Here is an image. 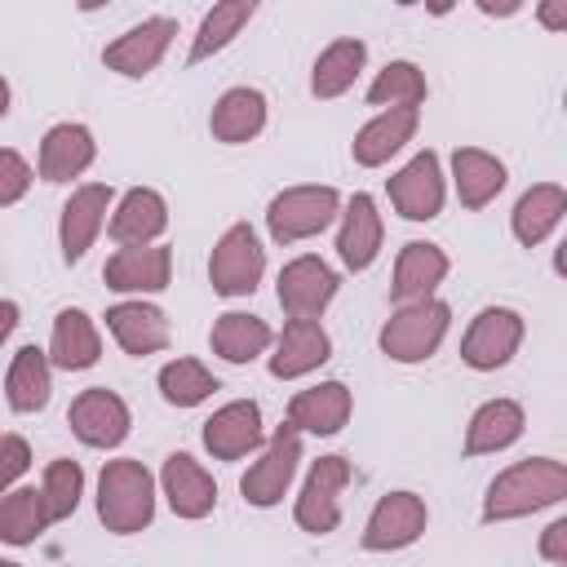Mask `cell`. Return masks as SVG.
Masks as SVG:
<instances>
[{
	"mask_svg": "<svg viewBox=\"0 0 567 567\" xmlns=\"http://www.w3.org/2000/svg\"><path fill=\"white\" fill-rule=\"evenodd\" d=\"M567 501V461L554 456H527L505 465L483 496V523H514L536 509H549Z\"/></svg>",
	"mask_w": 567,
	"mask_h": 567,
	"instance_id": "obj_1",
	"label": "cell"
},
{
	"mask_svg": "<svg viewBox=\"0 0 567 567\" xmlns=\"http://www.w3.org/2000/svg\"><path fill=\"white\" fill-rule=\"evenodd\" d=\"M155 496H159L155 474L133 456H115L102 465L93 501H97V518L111 536H137L155 518Z\"/></svg>",
	"mask_w": 567,
	"mask_h": 567,
	"instance_id": "obj_2",
	"label": "cell"
},
{
	"mask_svg": "<svg viewBox=\"0 0 567 567\" xmlns=\"http://www.w3.org/2000/svg\"><path fill=\"white\" fill-rule=\"evenodd\" d=\"M341 190L337 186H319V182H301V186H284L270 204H266V230L275 244H301L323 235L332 221H341Z\"/></svg>",
	"mask_w": 567,
	"mask_h": 567,
	"instance_id": "obj_3",
	"label": "cell"
},
{
	"mask_svg": "<svg viewBox=\"0 0 567 567\" xmlns=\"http://www.w3.org/2000/svg\"><path fill=\"white\" fill-rule=\"evenodd\" d=\"M447 328H452V306L430 297V301H416V306H394V315L377 332V346L394 363H425V359L439 354Z\"/></svg>",
	"mask_w": 567,
	"mask_h": 567,
	"instance_id": "obj_4",
	"label": "cell"
},
{
	"mask_svg": "<svg viewBox=\"0 0 567 567\" xmlns=\"http://www.w3.org/2000/svg\"><path fill=\"white\" fill-rule=\"evenodd\" d=\"M266 275V248L248 221H230L208 252V284L217 297H252Z\"/></svg>",
	"mask_w": 567,
	"mask_h": 567,
	"instance_id": "obj_5",
	"label": "cell"
},
{
	"mask_svg": "<svg viewBox=\"0 0 567 567\" xmlns=\"http://www.w3.org/2000/svg\"><path fill=\"white\" fill-rule=\"evenodd\" d=\"M350 478H354V465L346 456H337V452L310 461V470L301 478V492L292 501V523L301 532H310V536L337 532V523H341V492L350 487Z\"/></svg>",
	"mask_w": 567,
	"mask_h": 567,
	"instance_id": "obj_6",
	"label": "cell"
},
{
	"mask_svg": "<svg viewBox=\"0 0 567 567\" xmlns=\"http://www.w3.org/2000/svg\"><path fill=\"white\" fill-rule=\"evenodd\" d=\"M297 465H301V430H292V425L284 421V425L266 439L261 456L244 470L239 496H244L248 505H257V509H275V505L288 496V487H292V478H297Z\"/></svg>",
	"mask_w": 567,
	"mask_h": 567,
	"instance_id": "obj_7",
	"label": "cell"
},
{
	"mask_svg": "<svg viewBox=\"0 0 567 567\" xmlns=\"http://www.w3.org/2000/svg\"><path fill=\"white\" fill-rule=\"evenodd\" d=\"M523 337H527V323H523L518 310H509V306H483L470 319L465 337H461V363L474 368V372H496V368H505L518 354Z\"/></svg>",
	"mask_w": 567,
	"mask_h": 567,
	"instance_id": "obj_8",
	"label": "cell"
},
{
	"mask_svg": "<svg viewBox=\"0 0 567 567\" xmlns=\"http://www.w3.org/2000/svg\"><path fill=\"white\" fill-rule=\"evenodd\" d=\"M425 527H430L425 496L399 487V492H385V496L372 505L359 545H363L368 554H399V549L416 545V540L425 536Z\"/></svg>",
	"mask_w": 567,
	"mask_h": 567,
	"instance_id": "obj_9",
	"label": "cell"
},
{
	"mask_svg": "<svg viewBox=\"0 0 567 567\" xmlns=\"http://www.w3.org/2000/svg\"><path fill=\"white\" fill-rule=\"evenodd\" d=\"M385 195H390V204L403 221H434L443 213V199H447V173H443L439 151H430V146L416 151L385 182Z\"/></svg>",
	"mask_w": 567,
	"mask_h": 567,
	"instance_id": "obj_10",
	"label": "cell"
},
{
	"mask_svg": "<svg viewBox=\"0 0 567 567\" xmlns=\"http://www.w3.org/2000/svg\"><path fill=\"white\" fill-rule=\"evenodd\" d=\"M106 213H115V186L111 182H80L66 195V204L58 213V248H62L66 266L84 261V252L93 248V239L111 221Z\"/></svg>",
	"mask_w": 567,
	"mask_h": 567,
	"instance_id": "obj_11",
	"label": "cell"
},
{
	"mask_svg": "<svg viewBox=\"0 0 567 567\" xmlns=\"http://www.w3.org/2000/svg\"><path fill=\"white\" fill-rule=\"evenodd\" d=\"M66 425H71V434H75L84 447L111 452V447H120V443L128 439V430H133V412H128V403H124L115 390H106V385H89V390H80V394L71 399V408H66Z\"/></svg>",
	"mask_w": 567,
	"mask_h": 567,
	"instance_id": "obj_12",
	"label": "cell"
},
{
	"mask_svg": "<svg viewBox=\"0 0 567 567\" xmlns=\"http://www.w3.org/2000/svg\"><path fill=\"white\" fill-rule=\"evenodd\" d=\"M173 35H177V18H168V13L142 18V22H133L124 35H115L102 49V66L115 71V75H124V80H146L164 62Z\"/></svg>",
	"mask_w": 567,
	"mask_h": 567,
	"instance_id": "obj_13",
	"label": "cell"
},
{
	"mask_svg": "<svg viewBox=\"0 0 567 567\" xmlns=\"http://www.w3.org/2000/svg\"><path fill=\"white\" fill-rule=\"evenodd\" d=\"M337 288H341L337 270L315 252H301V257L284 261V270L275 279V297H279L288 319H319L332 306Z\"/></svg>",
	"mask_w": 567,
	"mask_h": 567,
	"instance_id": "obj_14",
	"label": "cell"
},
{
	"mask_svg": "<svg viewBox=\"0 0 567 567\" xmlns=\"http://www.w3.org/2000/svg\"><path fill=\"white\" fill-rule=\"evenodd\" d=\"M199 439H204V452H208L213 461H244V456H252L257 447H266L261 408H257L252 399H230V403H221V408L204 421Z\"/></svg>",
	"mask_w": 567,
	"mask_h": 567,
	"instance_id": "obj_15",
	"label": "cell"
},
{
	"mask_svg": "<svg viewBox=\"0 0 567 567\" xmlns=\"http://www.w3.org/2000/svg\"><path fill=\"white\" fill-rule=\"evenodd\" d=\"M102 279L111 292L146 297L164 292L173 284V248L168 244H142V248H115L102 266Z\"/></svg>",
	"mask_w": 567,
	"mask_h": 567,
	"instance_id": "obj_16",
	"label": "cell"
},
{
	"mask_svg": "<svg viewBox=\"0 0 567 567\" xmlns=\"http://www.w3.org/2000/svg\"><path fill=\"white\" fill-rule=\"evenodd\" d=\"M159 496L186 523H199V518H208L217 509V483H213V474L190 452H168L164 456V465H159Z\"/></svg>",
	"mask_w": 567,
	"mask_h": 567,
	"instance_id": "obj_17",
	"label": "cell"
},
{
	"mask_svg": "<svg viewBox=\"0 0 567 567\" xmlns=\"http://www.w3.org/2000/svg\"><path fill=\"white\" fill-rule=\"evenodd\" d=\"M452 270V257L430 244V239H408L394 257V275H390V301L394 306H416V301H430L439 292V284L447 279Z\"/></svg>",
	"mask_w": 567,
	"mask_h": 567,
	"instance_id": "obj_18",
	"label": "cell"
},
{
	"mask_svg": "<svg viewBox=\"0 0 567 567\" xmlns=\"http://www.w3.org/2000/svg\"><path fill=\"white\" fill-rule=\"evenodd\" d=\"M106 332L115 337V346L133 359H146V354H159L173 346V328H168V315L142 297L133 301H115L106 306Z\"/></svg>",
	"mask_w": 567,
	"mask_h": 567,
	"instance_id": "obj_19",
	"label": "cell"
},
{
	"mask_svg": "<svg viewBox=\"0 0 567 567\" xmlns=\"http://www.w3.org/2000/svg\"><path fill=\"white\" fill-rule=\"evenodd\" d=\"M332 359V337L319 319H288L284 332L275 337V350L266 359L275 381H297L310 377L315 368H323Z\"/></svg>",
	"mask_w": 567,
	"mask_h": 567,
	"instance_id": "obj_20",
	"label": "cell"
},
{
	"mask_svg": "<svg viewBox=\"0 0 567 567\" xmlns=\"http://www.w3.org/2000/svg\"><path fill=\"white\" fill-rule=\"evenodd\" d=\"M381 244H385V221L377 213V199L368 190H354L341 208V221H337V257L346 270H368L377 257H381Z\"/></svg>",
	"mask_w": 567,
	"mask_h": 567,
	"instance_id": "obj_21",
	"label": "cell"
},
{
	"mask_svg": "<svg viewBox=\"0 0 567 567\" xmlns=\"http://www.w3.org/2000/svg\"><path fill=\"white\" fill-rule=\"evenodd\" d=\"M97 159V142H93V128L80 124V120H62L53 124L44 137H40V159H35V173L40 182H71L80 173H89Z\"/></svg>",
	"mask_w": 567,
	"mask_h": 567,
	"instance_id": "obj_22",
	"label": "cell"
},
{
	"mask_svg": "<svg viewBox=\"0 0 567 567\" xmlns=\"http://www.w3.org/2000/svg\"><path fill=\"white\" fill-rule=\"evenodd\" d=\"M111 239L120 248H142V244H159V235L168 230V199L155 186H128L115 199V213L106 221Z\"/></svg>",
	"mask_w": 567,
	"mask_h": 567,
	"instance_id": "obj_23",
	"label": "cell"
},
{
	"mask_svg": "<svg viewBox=\"0 0 567 567\" xmlns=\"http://www.w3.org/2000/svg\"><path fill=\"white\" fill-rule=\"evenodd\" d=\"M350 412H354V394L346 381H319L288 399V425L301 434H319V439L341 434L350 425Z\"/></svg>",
	"mask_w": 567,
	"mask_h": 567,
	"instance_id": "obj_24",
	"label": "cell"
},
{
	"mask_svg": "<svg viewBox=\"0 0 567 567\" xmlns=\"http://www.w3.org/2000/svg\"><path fill=\"white\" fill-rule=\"evenodd\" d=\"M416 124H421V111L412 106H390V111H377L350 142V159L359 168H381L390 164L412 137H416Z\"/></svg>",
	"mask_w": 567,
	"mask_h": 567,
	"instance_id": "obj_25",
	"label": "cell"
},
{
	"mask_svg": "<svg viewBox=\"0 0 567 567\" xmlns=\"http://www.w3.org/2000/svg\"><path fill=\"white\" fill-rule=\"evenodd\" d=\"M527 430V408L518 399H487L470 412L465 421V456H492V452H505L523 439Z\"/></svg>",
	"mask_w": 567,
	"mask_h": 567,
	"instance_id": "obj_26",
	"label": "cell"
},
{
	"mask_svg": "<svg viewBox=\"0 0 567 567\" xmlns=\"http://www.w3.org/2000/svg\"><path fill=\"white\" fill-rule=\"evenodd\" d=\"M266 115H270L266 93L252 89V84H235V89H226V93L213 102V111H208V133H213L221 146H244V142H252V137H261Z\"/></svg>",
	"mask_w": 567,
	"mask_h": 567,
	"instance_id": "obj_27",
	"label": "cell"
},
{
	"mask_svg": "<svg viewBox=\"0 0 567 567\" xmlns=\"http://www.w3.org/2000/svg\"><path fill=\"white\" fill-rule=\"evenodd\" d=\"M49 359L58 372H84L102 359V332L97 319L80 306H62L53 315V332H49Z\"/></svg>",
	"mask_w": 567,
	"mask_h": 567,
	"instance_id": "obj_28",
	"label": "cell"
},
{
	"mask_svg": "<svg viewBox=\"0 0 567 567\" xmlns=\"http://www.w3.org/2000/svg\"><path fill=\"white\" fill-rule=\"evenodd\" d=\"M447 177H452V190H456L461 208H470V213L487 208V204L505 190V182H509L505 164H501L492 151H483V146H456Z\"/></svg>",
	"mask_w": 567,
	"mask_h": 567,
	"instance_id": "obj_29",
	"label": "cell"
},
{
	"mask_svg": "<svg viewBox=\"0 0 567 567\" xmlns=\"http://www.w3.org/2000/svg\"><path fill=\"white\" fill-rule=\"evenodd\" d=\"M275 328L261 319V315H248V310H226V315H217L213 319V332H208V346H213V354L221 359V363H235V368H244V363H252V359H261L266 350H275Z\"/></svg>",
	"mask_w": 567,
	"mask_h": 567,
	"instance_id": "obj_30",
	"label": "cell"
},
{
	"mask_svg": "<svg viewBox=\"0 0 567 567\" xmlns=\"http://www.w3.org/2000/svg\"><path fill=\"white\" fill-rule=\"evenodd\" d=\"M563 217H567V186H558V182H536V186H527V190L514 199L509 230H514V239H518L523 248H536V244H545V239L558 230Z\"/></svg>",
	"mask_w": 567,
	"mask_h": 567,
	"instance_id": "obj_31",
	"label": "cell"
},
{
	"mask_svg": "<svg viewBox=\"0 0 567 567\" xmlns=\"http://www.w3.org/2000/svg\"><path fill=\"white\" fill-rule=\"evenodd\" d=\"M53 394V359L40 346H18L4 368V399L13 412H40Z\"/></svg>",
	"mask_w": 567,
	"mask_h": 567,
	"instance_id": "obj_32",
	"label": "cell"
},
{
	"mask_svg": "<svg viewBox=\"0 0 567 567\" xmlns=\"http://www.w3.org/2000/svg\"><path fill=\"white\" fill-rule=\"evenodd\" d=\"M363 62H368V44H363L359 35L332 40L328 49H319V58H315V66H310V93H315L319 102L350 93L354 80H359V71H363Z\"/></svg>",
	"mask_w": 567,
	"mask_h": 567,
	"instance_id": "obj_33",
	"label": "cell"
},
{
	"mask_svg": "<svg viewBox=\"0 0 567 567\" xmlns=\"http://www.w3.org/2000/svg\"><path fill=\"white\" fill-rule=\"evenodd\" d=\"M252 13H257V4L252 0H221V4H213L208 13H204V22H199V31H195V40H190V53H186V62L195 66V62H208V58H217L248 22H252Z\"/></svg>",
	"mask_w": 567,
	"mask_h": 567,
	"instance_id": "obj_34",
	"label": "cell"
},
{
	"mask_svg": "<svg viewBox=\"0 0 567 567\" xmlns=\"http://www.w3.org/2000/svg\"><path fill=\"white\" fill-rule=\"evenodd\" d=\"M155 385H159V399H164L168 408H199V403L213 399V390H221L217 377L208 372V363H199V359H190V354L168 359V363L159 368Z\"/></svg>",
	"mask_w": 567,
	"mask_h": 567,
	"instance_id": "obj_35",
	"label": "cell"
},
{
	"mask_svg": "<svg viewBox=\"0 0 567 567\" xmlns=\"http://www.w3.org/2000/svg\"><path fill=\"white\" fill-rule=\"evenodd\" d=\"M430 97V84H425V71L412 62V58H394L377 71V80L368 84V106H412L421 111V102Z\"/></svg>",
	"mask_w": 567,
	"mask_h": 567,
	"instance_id": "obj_36",
	"label": "cell"
},
{
	"mask_svg": "<svg viewBox=\"0 0 567 567\" xmlns=\"http://www.w3.org/2000/svg\"><path fill=\"white\" fill-rule=\"evenodd\" d=\"M49 527V509H44V492L40 487H13L0 501V540L22 549L35 545L40 532Z\"/></svg>",
	"mask_w": 567,
	"mask_h": 567,
	"instance_id": "obj_37",
	"label": "cell"
},
{
	"mask_svg": "<svg viewBox=\"0 0 567 567\" xmlns=\"http://www.w3.org/2000/svg\"><path fill=\"white\" fill-rule=\"evenodd\" d=\"M40 492H44L49 523H66L80 509V496H84V470H80V461L53 456L44 465V474H40Z\"/></svg>",
	"mask_w": 567,
	"mask_h": 567,
	"instance_id": "obj_38",
	"label": "cell"
},
{
	"mask_svg": "<svg viewBox=\"0 0 567 567\" xmlns=\"http://www.w3.org/2000/svg\"><path fill=\"white\" fill-rule=\"evenodd\" d=\"M31 182H35V168L22 159L18 146H4V151H0V204L13 208V204L31 190Z\"/></svg>",
	"mask_w": 567,
	"mask_h": 567,
	"instance_id": "obj_39",
	"label": "cell"
},
{
	"mask_svg": "<svg viewBox=\"0 0 567 567\" xmlns=\"http://www.w3.org/2000/svg\"><path fill=\"white\" fill-rule=\"evenodd\" d=\"M27 470H31V443L9 430V434L0 439V492H13Z\"/></svg>",
	"mask_w": 567,
	"mask_h": 567,
	"instance_id": "obj_40",
	"label": "cell"
},
{
	"mask_svg": "<svg viewBox=\"0 0 567 567\" xmlns=\"http://www.w3.org/2000/svg\"><path fill=\"white\" fill-rule=\"evenodd\" d=\"M536 554L554 567H567V514H558L554 523H545L540 540H536Z\"/></svg>",
	"mask_w": 567,
	"mask_h": 567,
	"instance_id": "obj_41",
	"label": "cell"
},
{
	"mask_svg": "<svg viewBox=\"0 0 567 567\" xmlns=\"http://www.w3.org/2000/svg\"><path fill=\"white\" fill-rule=\"evenodd\" d=\"M536 22L545 31H567V0H540L536 4Z\"/></svg>",
	"mask_w": 567,
	"mask_h": 567,
	"instance_id": "obj_42",
	"label": "cell"
},
{
	"mask_svg": "<svg viewBox=\"0 0 567 567\" xmlns=\"http://www.w3.org/2000/svg\"><path fill=\"white\" fill-rule=\"evenodd\" d=\"M13 328H18V301H13V297H4V301H0V341H9V337H13Z\"/></svg>",
	"mask_w": 567,
	"mask_h": 567,
	"instance_id": "obj_43",
	"label": "cell"
},
{
	"mask_svg": "<svg viewBox=\"0 0 567 567\" xmlns=\"http://www.w3.org/2000/svg\"><path fill=\"white\" fill-rule=\"evenodd\" d=\"M554 275H558V279H567V235H563V244L554 248Z\"/></svg>",
	"mask_w": 567,
	"mask_h": 567,
	"instance_id": "obj_44",
	"label": "cell"
},
{
	"mask_svg": "<svg viewBox=\"0 0 567 567\" xmlns=\"http://www.w3.org/2000/svg\"><path fill=\"white\" fill-rule=\"evenodd\" d=\"M478 9H483L487 18H509V13H518V4H501V9H496V4H478Z\"/></svg>",
	"mask_w": 567,
	"mask_h": 567,
	"instance_id": "obj_45",
	"label": "cell"
},
{
	"mask_svg": "<svg viewBox=\"0 0 567 567\" xmlns=\"http://www.w3.org/2000/svg\"><path fill=\"white\" fill-rule=\"evenodd\" d=\"M0 567H22V563H13V558H4V563H0Z\"/></svg>",
	"mask_w": 567,
	"mask_h": 567,
	"instance_id": "obj_46",
	"label": "cell"
},
{
	"mask_svg": "<svg viewBox=\"0 0 567 567\" xmlns=\"http://www.w3.org/2000/svg\"><path fill=\"white\" fill-rule=\"evenodd\" d=\"M563 111H567V93H563Z\"/></svg>",
	"mask_w": 567,
	"mask_h": 567,
	"instance_id": "obj_47",
	"label": "cell"
}]
</instances>
